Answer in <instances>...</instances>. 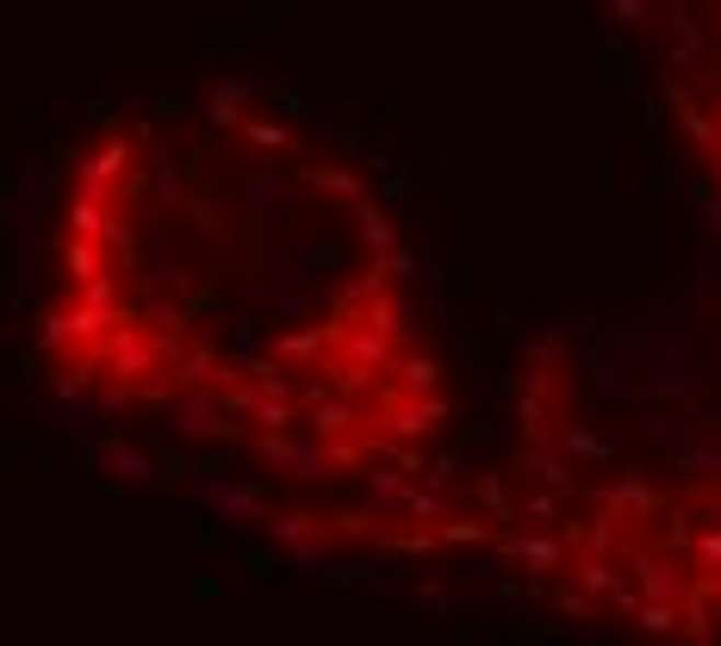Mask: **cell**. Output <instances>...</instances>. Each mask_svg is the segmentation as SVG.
<instances>
[{"mask_svg": "<svg viewBox=\"0 0 721 646\" xmlns=\"http://www.w3.org/2000/svg\"><path fill=\"white\" fill-rule=\"evenodd\" d=\"M497 553H504V560H523V566L529 572H541V578H553V572L566 566V541H560V534H504V541H497Z\"/></svg>", "mask_w": 721, "mask_h": 646, "instance_id": "cell-1", "label": "cell"}, {"mask_svg": "<svg viewBox=\"0 0 721 646\" xmlns=\"http://www.w3.org/2000/svg\"><path fill=\"white\" fill-rule=\"evenodd\" d=\"M604 504H609L616 516H622V522H653V516L665 510V497L653 492L646 478H622V485H609V492H604Z\"/></svg>", "mask_w": 721, "mask_h": 646, "instance_id": "cell-2", "label": "cell"}, {"mask_svg": "<svg viewBox=\"0 0 721 646\" xmlns=\"http://www.w3.org/2000/svg\"><path fill=\"white\" fill-rule=\"evenodd\" d=\"M516 473H535L553 497H560V504H566V497H579V478H572L566 460L548 454V448H523V454H516Z\"/></svg>", "mask_w": 721, "mask_h": 646, "instance_id": "cell-3", "label": "cell"}, {"mask_svg": "<svg viewBox=\"0 0 721 646\" xmlns=\"http://www.w3.org/2000/svg\"><path fill=\"white\" fill-rule=\"evenodd\" d=\"M572 585L579 590H591V597H616V590H622V572H616V553H585V560H579V566H572Z\"/></svg>", "mask_w": 721, "mask_h": 646, "instance_id": "cell-4", "label": "cell"}, {"mask_svg": "<svg viewBox=\"0 0 721 646\" xmlns=\"http://www.w3.org/2000/svg\"><path fill=\"white\" fill-rule=\"evenodd\" d=\"M622 560L641 572V597H678V590H684L678 572L665 566V560H653V553H641V547H628V541H622Z\"/></svg>", "mask_w": 721, "mask_h": 646, "instance_id": "cell-5", "label": "cell"}, {"mask_svg": "<svg viewBox=\"0 0 721 646\" xmlns=\"http://www.w3.org/2000/svg\"><path fill=\"white\" fill-rule=\"evenodd\" d=\"M560 448H566V454H585V460H616L622 454V441L597 436V429H585V423H566V429H560Z\"/></svg>", "mask_w": 721, "mask_h": 646, "instance_id": "cell-6", "label": "cell"}, {"mask_svg": "<svg viewBox=\"0 0 721 646\" xmlns=\"http://www.w3.org/2000/svg\"><path fill=\"white\" fill-rule=\"evenodd\" d=\"M579 547L585 553H622V516L604 504V516H591V529H579Z\"/></svg>", "mask_w": 721, "mask_h": 646, "instance_id": "cell-7", "label": "cell"}, {"mask_svg": "<svg viewBox=\"0 0 721 646\" xmlns=\"http://www.w3.org/2000/svg\"><path fill=\"white\" fill-rule=\"evenodd\" d=\"M553 603H560V615H572V622H597V615H604V597H591V590H579V585H553Z\"/></svg>", "mask_w": 721, "mask_h": 646, "instance_id": "cell-8", "label": "cell"}, {"mask_svg": "<svg viewBox=\"0 0 721 646\" xmlns=\"http://www.w3.org/2000/svg\"><path fill=\"white\" fill-rule=\"evenodd\" d=\"M516 423H523V436H548V399L516 385Z\"/></svg>", "mask_w": 721, "mask_h": 646, "instance_id": "cell-9", "label": "cell"}, {"mask_svg": "<svg viewBox=\"0 0 721 646\" xmlns=\"http://www.w3.org/2000/svg\"><path fill=\"white\" fill-rule=\"evenodd\" d=\"M318 436L323 441H336V436H348V429H355V411H348V404H318Z\"/></svg>", "mask_w": 721, "mask_h": 646, "instance_id": "cell-10", "label": "cell"}, {"mask_svg": "<svg viewBox=\"0 0 721 646\" xmlns=\"http://www.w3.org/2000/svg\"><path fill=\"white\" fill-rule=\"evenodd\" d=\"M360 237L374 243V255H386V249H392V224H386L374 206H360Z\"/></svg>", "mask_w": 721, "mask_h": 646, "instance_id": "cell-11", "label": "cell"}, {"mask_svg": "<svg viewBox=\"0 0 721 646\" xmlns=\"http://www.w3.org/2000/svg\"><path fill=\"white\" fill-rule=\"evenodd\" d=\"M399 373H404V385H411V392H436V361H430V355H411Z\"/></svg>", "mask_w": 721, "mask_h": 646, "instance_id": "cell-12", "label": "cell"}, {"mask_svg": "<svg viewBox=\"0 0 721 646\" xmlns=\"http://www.w3.org/2000/svg\"><path fill=\"white\" fill-rule=\"evenodd\" d=\"M479 497H485V510H492L497 522H511V497H504V478H497V473L479 478Z\"/></svg>", "mask_w": 721, "mask_h": 646, "instance_id": "cell-13", "label": "cell"}, {"mask_svg": "<svg viewBox=\"0 0 721 646\" xmlns=\"http://www.w3.org/2000/svg\"><path fill=\"white\" fill-rule=\"evenodd\" d=\"M653 522H660V541H665V547H690V529H684V516L678 510H672V516H653Z\"/></svg>", "mask_w": 721, "mask_h": 646, "instance_id": "cell-14", "label": "cell"}, {"mask_svg": "<svg viewBox=\"0 0 721 646\" xmlns=\"http://www.w3.org/2000/svg\"><path fill=\"white\" fill-rule=\"evenodd\" d=\"M616 13H622V25H634V32H653V13H646V0H609Z\"/></svg>", "mask_w": 721, "mask_h": 646, "instance_id": "cell-15", "label": "cell"}, {"mask_svg": "<svg viewBox=\"0 0 721 646\" xmlns=\"http://www.w3.org/2000/svg\"><path fill=\"white\" fill-rule=\"evenodd\" d=\"M690 547H697V560H702V566H709V572L721 566V529H702L697 541H690Z\"/></svg>", "mask_w": 721, "mask_h": 646, "instance_id": "cell-16", "label": "cell"}, {"mask_svg": "<svg viewBox=\"0 0 721 646\" xmlns=\"http://www.w3.org/2000/svg\"><path fill=\"white\" fill-rule=\"evenodd\" d=\"M442 541H460V547H467V541H485V522H442Z\"/></svg>", "mask_w": 721, "mask_h": 646, "instance_id": "cell-17", "label": "cell"}, {"mask_svg": "<svg viewBox=\"0 0 721 646\" xmlns=\"http://www.w3.org/2000/svg\"><path fill=\"white\" fill-rule=\"evenodd\" d=\"M311 534V516H286L281 522V541H305Z\"/></svg>", "mask_w": 721, "mask_h": 646, "instance_id": "cell-18", "label": "cell"}, {"mask_svg": "<svg viewBox=\"0 0 721 646\" xmlns=\"http://www.w3.org/2000/svg\"><path fill=\"white\" fill-rule=\"evenodd\" d=\"M455 578H460V585H492L497 590V572H485V566H460Z\"/></svg>", "mask_w": 721, "mask_h": 646, "instance_id": "cell-19", "label": "cell"}, {"mask_svg": "<svg viewBox=\"0 0 721 646\" xmlns=\"http://www.w3.org/2000/svg\"><path fill=\"white\" fill-rule=\"evenodd\" d=\"M553 510H560V497H553V492H541V497H529V516H553Z\"/></svg>", "mask_w": 721, "mask_h": 646, "instance_id": "cell-20", "label": "cell"}, {"mask_svg": "<svg viewBox=\"0 0 721 646\" xmlns=\"http://www.w3.org/2000/svg\"><path fill=\"white\" fill-rule=\"evenodd\" d=\"M716 125H721V100H716Z\"/></svg>", "mask_w": 721, "mask_h": 646, "instance_id": "cell-21", "label": "cell"}, {"mask_svg": "<svg viewBox=\"0 0 721 646\" xmlns=\"http://www.w3.org/2000/svg\"><path fill=\"white\" fill-rule=\"evenodd\" d=\"M716 174H721V155H716Z\"/></svg>", "mask_w": 721, "mask_h": 646, "instance_id": "cell-22", "label": "cell"}, {"mask_svg": "<svg viewBox=\"0 0 721 646\" xmlns=\"http://www.w3.org/2000/svg\"><path fill=\"white\" fill-rule=\"evenodd\" d=\"M716 25H721V20H716Z\"/></svg>", "mask_w": 721, "mask_h": 646, "instance_id": "cell-23", "label": "cell"}]
</instances>
